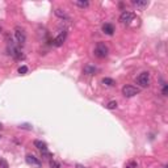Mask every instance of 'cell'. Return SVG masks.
<instances>
[{"instance_id": "obj_14", "label": "cell", "mask_w": 168, "mask_h": 168, "mask_svg": "<svg viewBox=\"0 0 168 168\" xmlns=\"http://www.w3.org/2000/svg\"><path fill=\"white\" fill-rule=\"evenodd\" d=\"M95 71H96V69H95V67L93 66H89V65H88V66H86V67H84V72H86V74H95Z\"/></svg>"}, {"instance_id": "obj_1", "label": "cell", "mask_w": 168, "mask_h": 168, "mask_svg": "<svg viewBox=\"0 0 168 168\" xmlns=\"http://www.w3.org/2000/svg\"><path fill=\"white\" fill-rule=\"evenodd\" d=\"M8 51H9V54L13 57L15 59H24L25 57H24V54H22V51L21 49H20V46L18 45H16V43L12 41V38L8 41Z\"/></svg>"}, {"instance_id": "obj_16", "label": "cell", "mask_w": 168, "mask_h": 168, "mask_svg": "<svg viewBox=\"0 0 168 168\" xmlns=\"http://www.w3.org/2000/svg\"><path fill=\"white\" fill-rule=\"evenodd\" d=\"M50 168H61V164H59L57 160L51 159V160H50Z\"/></svg>"}, {"instance_id": "obj_8", "label": "cell", "mask_w": 168, "mask_h": 168, "mask_svg": "<svg viewBox=\"0 0 168 168\" xmlns=\"http://www.w3.org/2000/svg\"><path fill=\"white\" fill-rule=\"evenodd\" d=\"M66 35H67V33H66V30H63V32H61L57 37L54 38V41H53V43H54V46H57V47H59V46H62L63 43H65V41H66Z\"/></svg>"}, {"instance_id": "obj_4", "label": "cell", "mask_w": 168, "mask_h": 168, "mask_svg": "<svg viewBox=\"0 0 168 168\" xmlns=\"http://www.w3.org/2000/svg\"><path fill=\"white\" fill-rule=\"evenodd\" d=\"M95 55L97 58H105L106 55H108V47L105 43H102V42H99L97 45H96L95 47Z\"/></svg>"}, {"instance_id": "obj_24", "label": "cell", "mask_w": 168, "mask_h": 168, "mask_svg": "<svg viewBox=\"0 0 168 168\" xmlns=\"http://www.w3.org/2000/svg\"><path fill=\"white\" fill-rule=\"evenodd\" d=\"M0 127H2V123H0Z\"/></svg>"}, {"instance_id": "obj_23", "label": "cell", "mask_w": 168, "mask_h": 168, "mask_svg": "<svg viewBox=\"0 0 168 168\" xmlns=\"http://www.w3.org/2000/svg\"><path fill=\"white\" fill-rule=\"evenodd\" d=\"M75 167H76V168H87V167H84L83 164H79V163H78V164L75 166Z\"/></svg>"}, {"instance_id": "obj_5", "label": "cell", "mask_w": 168, "mask_h": 168, "mask_svg": "<svg viewBox=\"0 0 168 168\" xmlns=\"http://www.w3.org/2000/svg\"><path fill=\"white\" fill-rule=\"evenodd\" d=\"M137 84L141 86L142 88H146L150 86V74L149 72H142L138 75L137 78Z\"/></svg>"}, {"instance_id": "obj_9", "label": "cell", "mask_w": 168, "mask_h": 168, "mask_svg": "<svg viewBox=\"0 0 168 168\" xmlns=\"http://www.w3.org/2000/svg\"><path fill=\"white\" fill-rule=\"evenodd\" d=\"M102 32L105 34H108V35H112L114 33V26L112 25V24H104V25H102Z\"/></svg>"}, {"instance_id": "obj_10", "label": "cell", "mask_w": 168, "mask_h": 168, "mask_svg": "<svg viewBox=\"0 0 168 168\" xmlns=\"http://www.w3.org/2000/svg\"><path fill=\"white\" fill-rule=\"evenodd\" d=\"M55 15H57L59 18H62V20H70L67 12L65 9H61V8H57V9H55Z\"/></svg>"}, {"instance_id": "obj_6", "label": "cell", "mask_w": 168, "mask_h": 168, "mask_svg": "<svg viewBox=\"0 0 168 168\" xmlns=\"http://www.w3.org/2000/svg\"><path fill=\"white\" fill-rule=\"evenodd\" d=\"M135 16L133 12H129V11H125L122 12L121 16H119V21H121L122 24H125V25H129V24H131V21H134Z\"/></svg>"}, {"instance_id": "obj_13", "label": "cell", "mask_w": 168, "mask_h": 168, "mask_svg": "<svg viewBox=\"0 0 168 168\" xmlns=\"http://www.w3.org/2000/svg\"><path fill=\"white\" fill-rule=\"evenodd\" d=\"M133 5L135 7H146V5H149V2L147 0H133Z\"/></svg>"}, {"instance_id": "obj_21", "label": "cell", "mask_w": 168, "mask_h": 168, "mask_svg": "<svg viewBox=\"0 0 168 168\" xmlns=\"http://www.w3.org/2000/svg\"><path fill=\"white\" fill-rule=\"evenodd\" d=\"M167 92H168V86L164 84V87H163V95H167Z\"/></svg>"}, {"instance_id": "obj_2", "label": "cell", "mask_w": 168, "mask_h": 168, "mask_svg": "<svg viewBox=\"0 0 168 168\" xmlns=\"http://www.w3.org/2000/svg\"><path fill=\"white\" fill-rule=\"evenodd\" d=\"M15 38H16V42H17L18 46H22L24 43L26 42L25 30H24L21 26H15Z\"/></svg>"}, {"instance_id": "obj_20", "label": "cell", "mask_w": 168, "mask_h": 168, "mask_svg": "<svg viewBox=\"0 0 168 168\" xmlns=\"http://www.w3.org/2000/svg\"><path fill=\"white\" fill-rule=\"evenodd\" d=\"M125 168H137V163H135V162H129L125 166Z\"/></svg>"}, {"instance_id": "obj_12", "label": "cell", "mask_w": 168, "mask_h": 168, "mask_svg": "<svg viewBox=\"0 0 168 168\" xmlns=\"http://www.w3.org/2000/svg\"><path fill=\"white\" fill-rule=\"evenodd\" d=\"M72 4L76 7H80V8H87L89 5V3H88L87 0H75V2H72Z\"/></svg>"}, {"instance_id": "obj_18", "label": "cell", "mask_w": 168, "mask_h": 168, "mask_svg": "<svg viewBox=\"0 0 168 168\" xmlns=\"http://www.w3.org/2000/svg\"><path fill=\"white\" fill-rule=\"evenodd\" d=\"M28 72V67L26 66H21L18 69V74H21V75H24V74H26Z\"/></svg>"}, {"instance_id": "obj_17", "label": "cell", "mask_w": 168, "mask_h": 168, "mask_svg": "<svg viewBox=\"0 0 168 168\" xmlns=\"http://www.w3.org/2000/svg\"><path fill=\"white\" fill-rule=\"evenodd\" d=\"M106 108L108 109H116V108H117V101H109Z\"/></svg>"}, {"instance_id": "obj_3", "label": "cell", "mask_w": 168, "mask_h": 168, "mask_svg": "<svg viewBox=\"0 0 168 168\" xmlns=\"http://www.w3.org/2000/svg\"><path fill=\"white\" fill-rule=\"evenodd\" d=\"M141 89L134 86H130V84H127V86H123L122 87V93L125 97H134L135 95H138Z\"/></svg>"}, {"instance_id": "obj_15", "label": "cell", "mask_w": 168, "mask_h": 168, "mask_svg": "<svg viewBox=\"0 0 168 168\" xmlns=\"http://www.w3.org/2000/svg\"><path fill=\"white\" fill-rule=\"evenodd\" d=\"M102 83L106 84V86H114V80H113V79H110V78H104Z\"/></svg>"}, {"instance_id": "obj_11", "label": "cell", "mask_w": 168, "mask_h": 168, "mask_svg": "<svg viewBox=\"0 0 168 168\" xmlns=\"http://www.w3.org/2000/svg\"><path fill=\"white\" fill-rule=\"evenodd\" d=\"M34 147H37V149H38V150H41V151L47 150V145H46L45 142L39 141V139H35V141H34Z\"/></svg>"}, {"instance_id": "obj_19", "label": "cell", "mask_w": 168, "mask_h": 168, "mask_svg": "<svg viewBox=\"0 0 168 168\" xmlns=\"http://www.w3.org/2000/svg\"><path fill=\"white\" fill-rule=\"evenodd\" d=\"M0 168H8V163L3 158H0Z\"/></svg>"}, {"instance_id": "obj_7", "label": "cell", "mask_w": 168, "mask_h": 168, "mask_svg": "<svg viewBox=\"0 0 168 168\" xmlns=\"http://www.w3.org/2000/svg\"><path fill=\"white\" fill-rule=\"evenodd\" d=\"M25 160H26V163L29 166H32V167H35V168H39L42 166V163H41V160H39L38 158H35L34 155H32V154H28L26 156H25Z\"/></svg>"}, {"instance_id": "obj_22", "label": "cell", "mask_w": 168, "mask_h": 168, "mask_svg": "<svg viewBox=\"0 0 168 168\" xmlns=\"http://www.w3.org/2000/svg\"><path fill=\"white\" fill-rule=\"evenodd\" d=\"M20 127H22V129H29V130L32 129V127H30L29 125H20Z\"/></svg>"}]
</instances>
